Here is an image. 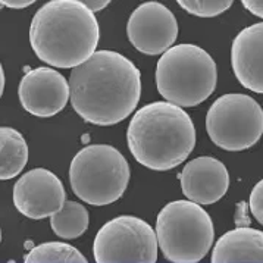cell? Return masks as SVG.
<instances>
[{
  "instance_id": "cell-1",
  "label": "cell",
  "mask_w": 263,
  "mask_h": 263,
  "mask_svg": "<svg viewBox=\"0 0 263 263\" xmlns=\"http://www.w3.org/2000/svg\"><path fill=\"white\" fill-rule=\"evenodd\" d=\"M140 96L141 74L121 53L99 50L71 71V103L90 124L109 126L122 122L136 110Z\"/></svg>"
},
{
  "instance_id": "cell-2",
  "label": "cell",
  "mask_w": 263,
  "mask_h": 263,
  "mask_svg": "<svg viewBox=\"0 0 263 263\" xmlns=\"http://www.w3.org/2000/svg\"><path fill=\"white\" fill-rule=\"evenodd\" d=\"M95 12L77 0H50L32 16L30 43L37 58L56 68L85 62L99 44Z\"/></svg>"
},
{
  "instance_id": "cell-3",
  "label": "cell",
  "mask_w": 263,
  "mask_h": 263,
  "mask_svg": "<svg viewBox=\"0 0 263 263\" xmlns=\"http://www.w3.org/2000/svg\"><path fill=\"white\" fill-rule=\"evenodd\" d=\"M126 141L140 165L162 172L177 168L189 158L196 146V128L182 107L153 102L133 116Z\"/></svg>"
},
{
  "instance_id": "cell-4",
  "label": "cell",
  "mask_w": 263,
  "mask_h": 263,
  "mask_svg": "<svg viewBox=\"0 0 263 263\" xmlns=\"http://www.w3.org/2000/svg\"><path fill=\"white\" fill-rule=\"evenodd\" d=\"M218 68L209 53L196 44L171 46L156 66V85L163 99L179 106L194 107L215 91Z\"/></svg>"
},
{
  "instance_id": "cell-5",
  "label": "cell",
  "mask_w": 263,
  "mask_h": 263,
  "mask_svg": "<svg viewBox=\"0 0 263 263\" xmlns=\"http://www.w3.org/2000/svg\"><path fill=\"white\" fill-rule=\"evenodd\" d=\"M158 246L172 263H197L209 253L215 228L209 213L199 203L177 200L159 212Z\"/></svg>"
},
{
  "instance_id": "cell-6",
  "label": "cell",
  "mask_w": 263,
  "mask_h": 263,
  "mask_svg": "<svg viewBox=\"0 0 263 263\" xmlns=\"http://www.w3.org/2000/svg\"><path fill=\"white\" fill-rule=\"evenodd\" d=\"M129 177L124 155L107 144H91L80 150L69 166L74 194L93 206H106L121 199Z\"/></svg>"
},
{
  "instance_id": "cell-7",
  "label": "cell",
  "mask_w": 263,
  "mask_h": 263,
  "mask_svg": "<svg viewBox=\"0 0 263 263\" xmlns=\"http://www.w3.org/2000/svg\"><path fill=\"white\" fill-rule=\"evenodd\" d=\"M206 129L218 147L228 152L247 150L262 137V107L250 96L223 95L208 110Z\"/></svg>"
},
{
  "instance_id": "cell-8",
  "label": "cell",
  "mask_w": 263,
  "mask_h": 263,
  "mask_svg": "<svg viewBox=\"0 0 263 263\" xmlns=\"http://www.w3.org/2000/svg\"><path fill=\"white\" fill-rule=\"evenodd\" d=\"M156 232L137 216H118L96 235L93 254L97 263H155L158 260Z\"/></svg>"
},
{
  "instance_id": "cell-9",
  "label": "cell",
  "mask_w": 263,
  "mask_h": 263,
  "mask_svg": "<svg viewBox=\"0 0 263 263\" xmlns=\"http://www.w3.org/2000/svg\"><path fill=\"white\" fill-rule=\"evenodd\" d=\"M126 35L138 52L156 56L166 52L178 37V22L169 8L146 2L136 8L126 22Z\"/></svg>"
},
{
  "instance_id": "cell-10",
  "label": "cell",
  "mask_w": 263,
  "mask_h": 263,
  "mask_svg": "<svg viewBox=\"0 0 263 263\" xmlns=\"http://www.w3.org/2000/svg\"><path fill=\"white\" fill-rule=\"evenodd\" d=\"M66 201L63 184L53 172L35 168L24 174L13 187V204L30 219H44L61 211Z\"/></svg>"
},
{
  "instance_id": "cell-11",
  "label": "cell",
  "mask_w": 263,
  "mask_h": 263,
  "mask_svg": "<svg viewBox=\"0 0 263 263\" xmlns=\"http://www.w3.org/2000/svg\"><path fill=\"white\" fill-rule=\"evenodd\" d=\"M18 96L22 107L34 116L58 115L69 100V83L62 74L47 66L28 71L22 77Z\"/></svg>"
},
{
  "instance_id": "cell-12",
  "label": "cell",
  "mask_w": 263,
  "mask_h": 263,
  "mask_svg": "<svg viewBox=\"0 0 263 263\" xmlns=\"http://www.w3.org/2000/svg\"><path fill=\"white\" fill-rule=\"evenodd\" d=\"M182 194L199 204L219 201L230 189V174L218 159L201 156L189 162L179 174Z\"/></svg>"
},
{
  "instance_id": "cell-13",
  "label": "cell",
  "mask_w": 263,
  "mask_h": 263,
  "mask_svg": "<svg viewBox=\"0 0 263 263\" xmlns=\"http://www.w3.org/2000/svg\"><path fill=\"white\" fill-rule=\"evenodd\" d=\"M263 24H253L235 35L231 47L232 71L242 87L263 93Z\"/></svg>"
},
{
  "instance_id": "cell-14",
  "label": "cell",
  "mask_w": 263,
  "mask_h": 263,
  "mask_svg": "<svg viewBox=\"0 0 263 263\" xmlns=\"http://www.w3.org/2000/svg\"><path fill=\"white\" fill-rule=\"evenodd\" d=\"M211 262L262 263L263 232L249 227H242L223 234L212 252Z\"/></svg>"
},
{
  "instance_id": "cell-15",
  "label": "cell",
  "mask_w": 263,
  "mask_h": 263,
  "mask_svg": "<svg viewBox=\"0 0 263 263\" xmlns=\"http://www.w3.org/2000/svg\"><path fill=\"white\" fill-rule=\"evenodd\" d=\"M28 162V144L20 131L0 126V179L18 177Z\"/></svg>"
},
{
  "instance_id": "cell-16",
  "label": "cell",
  "mask_w": 263,
  "mask_h": 263,
  "mask_svg": "<svg viewBox=\"0 0 263 263\" xmlns=\"http://www.w3.org/2000/svg\"><path fill=\"white\" fill-rule=\"evenodd\" d=\"M53 232L65 240H74L88 228V212L78 201H65L61 211L50 216Z\"/></svg>"
},
{
  "instance_id": "cell-17",
  "label": "cell",
  "mask_w": 263,
  "mask_h": 263,
  "mask_svg": "<svg viewBox=\"0 0 263 263\" xmlns=\"http://www.w3.org/2000/svg\"><path fill=\"white\" fill-rule=\"evenodd\" d=\"M25 263H87L75 247L66 242H43L24 257Z\"/></svg>"
},
{
  "instance_id": "cell-18",
  "label": "cell",
  "mask_w": 263,
  "mask_h": 263,
  "mask_svg": "<svg viewBox=\"0 0 263 263\" xmlns=\"http://www.w3.org/2000/svg\"><path fill=\"white\" fill-rule=\"evenodd\" d=\"M177 3L190 15L213 18L228 11L234 0H177Z\"/></svg>"
},
{
  "instance_id": "cell-19",
  "label": "cell",
  "mask_w": 263,
  "mask_h": 263,
  "mask_svg": "<svg viewBox=\"0 0 263 263\" xmlns=\"http://www.w3.org/2000/svg\"><path fill=\"white\" fill-rule=\"evenodd\" d=\"M250 209L254 218L259 221V223L263 222V182L259 181L254 189H253L252 194H250Z\"/></svg>"
},
{
  "instance_id": "cell-20",
  "label": "cell",
  "mask_w": 263,
  "mask_h": 263,
  "mask_svg": "<svg viewBox=\"0 0 263 263\" xmlns=\"http://www.w3.org/2000/svg\"><path fill=\"white\" fill-rule=\"evenodd\" d=\"M242 6L249 12H252L254 16H263V0H241Z\"/></svg>"
},
{
  "instance_id": "cell-21",
  "label": "cell",
  "mask_w": 263,
  "mask_h": 263,
  "mask_svg": "<svg viewBox=\"0 0 263 263\" xmlns=\"http://www.w3.org/2000/svg\"><path fill=\"white\" fill-rule=\"evenodd\" d=\"M77 2H81V3L85 5L90 11L99 12L103 11L112 0H77Z\"/></svg>"
},
{
  "instance_id": "cell-22",
  "label": "cell",
  "mask_w": 263,
  "mask_h": 263,
  "mask_svg": "<svg viewBox=\"0 0 263 263\" xmlns=\"http://www.w3.org/2000/svg\"><path fill=\"white\" fill-rule=\"evenodd\" d=\"M37 0H0V3L3 6H8L11 9H24L31 6L32 3H35Z\"/></svg>"
},
{
  "instance_id": "cell-23",
  "label": "cell",
  "mask_w": 263,
  "mask_h": 263,
  "mask_svg": "<svg viewBox=\"0 0 263 263\" xmlns=\"http://www.w3.org/2000/svg\"><path fill=\"white\" fill-rule=\"evenodd\" d=\"M3 90H5V71H3L2 63H0V97L3 95Z\"/></svg>"
},
{
  "instance_id": "cell-24",
  "label": "cell",
  "mask_w": 263,
  "mask_h": 263,
  "mask_svg": "<svg viewBox=\"0 0 263 263\" xmlns=\"http://www.w3.org/2000/svg\"><path fill=\"white\" fill-rule=\"evenodd\" d=\"M3 8H5V6H3V5H2V3H0V9H3Z\"/></svg>"
},
{
  "instance_id": "cell-25",
  "label": "cell",
  "mask_w": 263,
  "mask_h": 263,
  "mask_svg": "<svg viewBox=\"0 0 263 263\" xmlns=\"http://www.w3.org/2000/svg\"><path fill=\"white\" fill-rule=\"evenodd\" d=\"M0 241H2V230H0Z\"/></svg>"
}]
</instances>
